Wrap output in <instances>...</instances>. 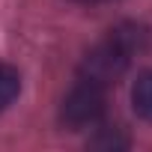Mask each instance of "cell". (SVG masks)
<instances>
[{
	"label": "cell",
	"instance_id": "obj_1",
	"mask_svg": "<svg viewBox=\"0 0 152 152\" xmlns=\"http://www.w3.org/2000/svg\"><path fill=\"white\" fill-rule=\"evenodd\" d=\"M104 104H107V87H99L93 81L78 78V84L72 87V93L63 99L60 119H63L66 128L81 131V128L96 125L104 116Z\"/></svg>",
	"mask_w": 152,
	"mask_h": 152
},
{
	"label": "cell",
	"instance_id": "obj_2",
	"mask_svg": "<svg viewBox=\"0 0 152 152\" xmlns=\"http://www.w3.org/2000/svg\"><path fill=\"white\" fill-rule=\"evenodd\" d=\"M128 60H131V54H128L113 36H107L102 45H96V48L84 57L78 78L93 81V84H99V87H110V84H116V81L122 78V72L128 69Z\"/></svg>",
	"mask_w": 152,
	"mask_h": 152
},
{
	"label": "cell",
	"instance_id": "obj_3",
	"mask_svg": "<svg viewBox=\"0 0 152 152\" xmlns=\"http://www.w3.org/2000/svg\"><path fill=\"white\" fill-rule=\"evenodd\" d=\"M131 102H134L137 116H143V119L152 122V69L143 72L140 78H137V84L131 90Z\"/></svg>",
	"mask_w": 152,
	"mask_h": 152
},
{
	"label": "cell",
	"instance_id": "obj_4",
	"mask_svg": "<svg viewBox=\"0 0 152 152\" xmlns=\"http://www.w3.org/2000/svg\"><path fill=\"white\" fill-rule=\"evenodd\" d=\"M21 93V75L9 63H0V110H6Z\"/></svg>",
	"mask_w": 152,
	"mask_h": 152
},
{
	"label": "cell",
	"instance_id": "obj_5",
	"mask_svg": "<svg viewBox=\"0 0 152 152\" xmlns=\"http://www.w3.org/2000/svg\"><path fill=\"white\" fill-rule=\"evenodd\" d=\"M93 146H102V149H122V146H128V140H125V137H116V128H113V134H110L107 128H102V134L93 140Z\"/></svg>",
	"mask_w": 152,
	"mask_h": 152
},
{
	"label": "cell",
	"instance_id": "obj_6",
	"mask_svg": "<svg viewBox=\"0 0 152 152\" xmlns=\"http://www.w3.org/2000/svg\"><path fill=\"white\" fill-rule=\"evenodd\" d=\"M75 3H104V0H75Z\"/></svg>",
	"mask_w": 152,
	"mask_h": 152
}]
</instances>
